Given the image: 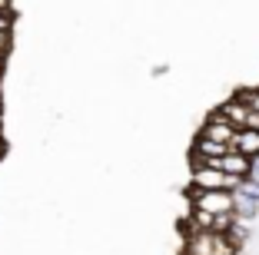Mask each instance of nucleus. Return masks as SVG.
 I'll return each instance as SVG.
<instances>
[{
	"label": "nucleus",
	"instance_id": "f257e3e1",
	"mask_svg": "<svg viewBox=\"0 0 259 255\" xmlns=\"http://www.w3.org/2000/svg\"><path fill=\"white\" fill-rule=\"evenodd\" d=\"M183 255H239L243 248H236L226 239V232H199V229H183Z\"/></svg>",
	"mask_w": 259,
	"mask_h": 255
},
{
	"label": "nucleus",
	"instance_id": "f03ea898",
	"mask_svg": "<svg viewBox=\"0 0 259 255\" xmlns=\"http://www.w3.org/2000/svg\"><path fill=\"white\" fill-rule=\"evenodd\" d=\"M190 209H203L209 216H229L233 212V195L226 189H186Z\"/></svg>",
	"mask_w": 259,
	"mask_h": 255
},
{
	"label": "nucleus",
	"instance_id": "7ed1b4c3",
	"mask_svg": "<svg viewBox=\"0 0 259 255\" xmlns=\"http://www.w3.org/2000/svg\"><path fill=\"white\" fill-rule=\"evenodd\" d=\"M243 179H236V176H226L220 173V169H213V166H193L190 169V189H236Z\"/></svg>",
	"mask_w": 259,
	"mask_h": 255
},
{
	"label": "nucleus",
	"instance_id": "20e7f679",
	"mask_svg": "<svg viewBox=\"0 0 259 255\" xmlns=\"http://www.w3.org/2000/svg\"><path fill=\"white\" fill-rule=\"evenodd\" d=\"M233 133H236V129L229 126L226 120H220V116H216V113H209V116H206L203 120V126H199V139H209V143H223V146H229L233 143Z\"/></svg>",
	"mask_w": 259,
	"mask_h": 255
},
{
	"label": "nucleus",
	"instance_id": "39448f33",
	"mask_svg": "<svg viewBox=\"0 0 259 255\" xmlns=\"http://www.w3.org/2000/svg\"><path fill=\"white\" fill-rule=\"evenodd\" d=\"M213 113L220 116V120H226L233 129H243V126H246V113H249V106H246L243 99H239L236 93H233V96H229L226 103H220Z\"/></svg>",
	"mask_w": 259,
	"mask_h": 255
},
{
	"label": "nucleus",
	"instance_id": "423d86ee",
	"mask_svg": "<svg viewBox=\"0 0 259 255\" xmlns=\"http://www.w3.org/2000/svg\"><path fill=\"white\" fill-rule=\"evenodd\" d=\"M229 149H236V152H243V156H259V129H249V126H243V129H236L233 133V143H229Z\"/></svg>",
	"mask_w": 259,
	"mask_h": 255
},
{
	"label": "nucleus",
	"instance_id": "0eeeda50",
	"mask_svg": "<svg viewBox=\"0 0 259 255\" xmlns=\"http://www.w3.org/2000/svg\"><path fill=\"white\" fill-rule=\"evenodd\" d=\"M246 126H249V129H259V113H256V110L246 113Z\"/></svg>",
	"mask_w": 259,
	"mask_h": 255
},
{
	"label": "nucleus",
	"instance_id": "6e6552de",
	"mask_svg": "<svg viewBox=\"0 0 259 255\" xmlns=\"http://www.w3.org/2000/svg\"><path fill=\"white\" fill-rule=\"evenodd\" d=\"M249 179L259 182V156H252V166H249Z\"/></svg>",
	"mask_w": 259,
	"mask_h": 255
},
{
	"label": "nucleus",
	"instance_id": "1a4fd4ad",
	"mask_svg": "<svg viewBox=\"0 0 259 255\" xmlns=\"http://www.w3.org/2000/svg\"><path fill=\"white\" fill-rule=\"evenodd\" d=\"M7 156V139H0V159Z\"/></svg>",
	"mask_w": 259,
	"mask_h": 255
},
{
	"label": "nucleus",
	"instance_id": "9d476101",
	"mask_svg": "<svg viewBox=\"0 0 259 255\" xmlns=\"http://www.w3.org/2000/svg\"><path fill=\"white\" fill-rule=\"evenodd\" d=\"M4 63H7V60H4V57H0V76H4Z\"/></svg>",
	"mask_w": 259,
	"mask_h": 255
},
{
	"label": "nucleus",
	"instance_id": "9b49d317",
	"mask_svg": "<svg viewBox=\"0 0 259 255\" xmlns=\"http://www.w3.org/2000/svg\"><path fill=\"white\" fill-rule=\"evenodd\" d=\"M0 113H4V93H0Z\"/></svg>",
	"mask_w": 259,
	"mask_h": 255
},
{
	"label": "nucleus",
	"instance_id": "f8f14e48",
	"mask_svg": "<svg viewBox=\"0 0 259 255\" xmlns=\"http://www.w3.org/2000/svg\"><path fill=\"white\" fill-rule=\"evenodd\" d=\"M0 14H4V10H0Z\"/></svg>",
	"mask_w": 259,
	"mask_h": 255
}]
</instances>
